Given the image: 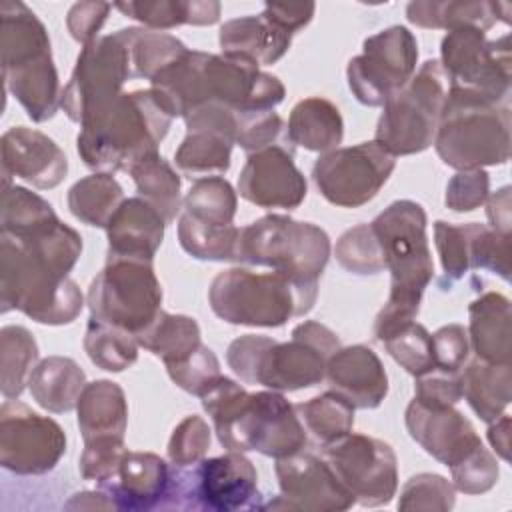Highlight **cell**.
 Here are the masks:
<instances>
[{
  "label": "cell",
  "mask_w": 512,
  "mask_h": 512,
  "mask_svg": "<svg viewBox=\"0 0 512 512\" xmlns=\"http://www.w3.org/2000/svg\"><path fill=\"white\" fill-rule=\"evenodd\" d=\"M82 254V236L62 220L30 230H0V304L40 324L78 318L84 296L68 276Z\"/></svg>",
  "instance_id": "6da1fadb"
},
{
  "label": "cell",
  "mask_w": 512,
  "mask_h": 512,
  "mask_svg": "<svg viewBox=\"0 0 512 512\" xmlns=\"http://www.w3.org/2000/svg\"><path fill=\"white\" fill-rule=\"evenodd\" d=\"M150 88L172 114L186 116L192 108L216 102L238 114L274 110L286 96L278 76L262 72L248 58L186 50L164 68Z\"/></svg>",
  "instance_id": "7a4b0ae2"
},
{
  "label": "cell",
  "mask_w": 512,
  "mask_h": 512,
  "mask_svg": "<svg viewBox=\"0 0 512 512\" xmlns=\"http://www.w3.org/2000/svg\"><path fill=\"white\" fill-rule=\"evenodd\" d=\"M200 400L226 450H256L280 460L302 452L308 442L296 406L282 392H246L232 378L218 376Z\"/></svg>",
  "instance_id": "3957f363"
},
{
  "label": "cell",
  "mask_w": 512,
  "mask_h": 512,
  "mask_svg": "<svg viewBox=\"0 0 512 512\" xmlns=\"http://www.w3.org/2000/svg\"><path fill=\"white\" fill-rule=\"evenodd\" d=\"M172 120L152 88L122 92L102 114L80 124L76 148L96 172H130L158 152Z\"/></svg>",
  "instance_id": "277c9868"
},
{
  "label": "cell",
  "mask_w": 512,
  "mask_h": 512,
  "mask_svg": "<svg viewBox=\"0 0 512 512\" xmlns=\"http://www.w3.org/2000/svg\"><path fill=\"white\" fill-rule=\"evenodd\" d=\"M340 348V338L328 326L306 320L292 330L288 342L262 334H244L230 342L226 362L246 384L276 392H294L324 380L328 358Z\"/></svg>",
  "instance_id": "5b68a950"
},
{
  "label": "cell",
  "mask_w": 512,
  "mask_h": 512,
  "mask_svg": "<svg viewBox=\"0 0 512 512\" xmlns=\"http://www.w3.org/2000/svg\"><path fill=\"white\" fill-rule=\"evenodd\" d=\"M434 148L440 160L454 170H484L510 158V104L494 102L484 94L452 86L446 94Z\"/></svg>",
  "instance_id": "8992f818"
},
{
  "label": "cell",
  "mask_w": 512,
  "mask_h": 512,
  "mask_svg": "<svg viewBox=\"0 0 512 512\" xmlns=\"http://www.w3.org/2000/svg\"><path fill=\"white\" fill-rule=\"evenodd\" d=\"M318 282H298L280 272L234 266L214 276L208 288L212 312L236 326L278 328L312 310Z\"/></svg>",
  "instance_id": "52a82bcc"
},
{
  "label": "cell",
  "mask_w": 512,
  "mask_h": 512,
  "mask_svg": "<svg viewBox=\"0 0 512 512\" xmlns=\"http://www.w3.org/2000/svg\"><path fill=\"white\" fill-rule=\"evenodd\" d=\"M330 252V238L320 226L268 214L240 228L236 262L266 266L298 282H318Z\"/></svg>",
  "instance_id": "ba28073f"
},
{
  "label": "cell",
  "mask_w": 512,
  "mask_h": 512,
  "mask_svg": "<svg viewBox=\"0 0 512 512\" xmlns=\"http://www.w3.org/2000/svg\"><path fill=\"white\" fill-rule=\"evenodd\" d=\"M450 80L438 60H426L418 72L390 96L378 118L374 140L392 156L424 152L434 144Z\"/></svg>",
  "instance_id": "9c48e42d"
},
{
  "label": "cell",
  "mask_w": 512,
  "mask_h": 512,
  "mask_svg": "<svg viewBox=\"0 0 512 512\" xmlns=\"http://www.w3.org/2000/svg\"><path fill=\"white\" fill-rule=\"evenodd\" d=\"M390 272V300L422 304L434 278V262L426 236V212L414 200H396L372 222Z\"/></svg>",
  "instance_id": "30bf717a"
},
{
  "label": "cell",
  "mask_w": 512,
  "mask_h": 512,
  "mask_svg": "<svg viewBox=\"0 0 512 512\" xmlns=\"http://www.w3.org/2000/svg\"><path fill=\"white\" fill-rule=\"evenodd\" d=\"M86 304L92 318L136 336L162 310V286L152 262L106 258L90 282Z\"/></svg>",
  "instance_id": "8fae6325"
},
{
  "label": "cell",
  "mask_w": 512,
  "mask_h": 512,
  "mask_svg": "<svg viewBox=\"0 0 512 512\" xmlns=\"http://www.w3.org/2000/svg\"><path fill=\"white\" fill-rule=\"evenodd\" d=\"M438 62L452 86L472 88L494 102L508 104L512 80L508 34L486 40L484 30L458 26L442 38Z\"/></svg>",
  "instance_id": "7c38bea8"
},
{
  "label": "cell",
  "mask_w": 512,
  "mask_h": 512,
  "mask_svg": "<svg viewBox=\"0 0 512 512\" xmlns=\"http://www.w3.org/2000/svg\"><path fill=\"white\" fill-rule=\"evenodd\" d=\"M130 76L126 48L118 34L98 36L82 46L68 84L62 88L60 108L72 122H86L102 114L120 94Z\"/></svg>",
  "instance_id": "4fadbf2b"
},
{
  "label": "cell",
  "mask_w": 512,
  "mask_h": 512,
  "mask_svg": "<svg viewBox=\"0 0 512 512\" xmlns=\"http://www.w3.org/2000/svg\"><path fill=\"white\" fill-rule=\"evenodd\" d=\"M418 42L406 26H390L362 44L346 66L348 88L364 106H384L416 72Z\"/></svg>",
  "instance_id": "5bb4252c"
},
{
  "label": "cell",
  "mask_w": 512,
  "mask_h": 512,
  "mask_svg": "<svg viewBox=\"0 0 512 512\" xmlns=\"http://www.w3.org/2000/svg\"><path fill=\"white\" fill-rule=\"evenodd\" d=\"M396 156L376 140L320 154L312 168L318 192L334 206L360 208L388 182Z\"/></svg>",
  "instance_id": "9a60e30c"
},
{
  "label": "cell",
  "mask_w": 512,
  "mask_h": 512,
  "mask_svg": "<svg viewBox=\"0 0 512 512\" xmlns=\"http://www.w3.org/2000/svg\"><path fill=\"white\" fill-rule=\"evenodd\" d=\"M340 484L362 506L388 504L398 490V460L392 446L366 434H346L322 446Z\"/></svg>",
  "instance_id": "2e32d148"
},
{
  "label": "cell",
  "mask_w": 512,
  "mask_h": 512,
  "mask_svg": "<svg viewBox=\"0 0 512 512\" xmlns=\"http://www.w3.org/2000/svg\"><path fill=\"white\" fill-rule=\"evenodd\" d=\"M66 452L60 424L40 416L18 400L4 398L0 406V464L20 476L50 472Z\"/></svg>",
  "instance_id": "e0dca14e"
},
{
  "label": "cell",
  "mask_w": 512,
  "mask_h": 512,
  "mask_svg": "<svg viewBox=\"0 0 512 512\" xmlns=\"http://www.w3.org/2000/svg\"><path fill=\"white\" fill-rule=\"evenodd\" d=\"M184 122L186 136L174 152L176 168L194 180L226 172L236 144L238 114L222 104L208 102L192 108Z\"/></svg>",
  "instance_id": "ac0fdd59"
},
{
  "label": "cell",
  "mask_w": 512,
  "mask_h": 512,
  "mask_svg": "<svg viewBox=\"0 0 512 512\" xmlns=\"http://www.w3.org/2000/svg\"><path fill=\"white\" fill-rule=\"evenodd\" d=\"M274 472L280 496L264 508L332 512L348 510L356 504L322 456L298 452L276 460Z\"/></svg>",
  "instance_id": "d6986e66"
},
{
  "label": "cell",
  "mask_w": 512,
  "mask_h": 512,
  "mask_svg": "<svg viewBox=\"0 0 512 512\" xmlns=\"http://www.w3.org/2000/svg\"><path fill=\"white\" fill-rule=\"evenodd\" d=\"M238 192L258 208H298L308 192L304 174L294 164L292 146H268L246 158Z\"/></svg>",
  "instance_id": "ffe728a7"
},
{
  "label": "cell",
  "mask_w": 512,
  "mask_h": 512,
  "mask_svg": "<svg viewBox=\"0 0 512 512\" xmlns=\"http://www.w3.org/2000/svg\"><path fill=\"white\" fill-rule=\"evenodd\" d=\"M196 510L234 512L258 508V474L244 452L202 458L190 466Z\"/></svg>",
  "instance_id": "44dd1931"
},
{
  "label": "cell",
  "mask_w": 512,
  "mask_h": 512,
  "mask_svg": "<svg viewBox=\"0 0 512 512\" xmlns=\"http://www.w3.org/2000/svg\"><path fill=\"white\" fill-rule=\"evenodd\" d=\"M404 422L412 440L448 468L482 444L472 422L454 406L426 404L414 398L406 408Z\"/></svg>",
  "instance_id": "7402d4cb"
},
{
  "label": "cell",
  "mask_w": 512,
  "mask_h": 512,
  "mask_svg": "<svg viewBox=\"0 0 512 512\" xmlns=\"http://www.w3.org/2000/svg\"><path fill=\"white\" fill-rule=\"evenodd\" d=\"M0 152L4 186H10V178L16 176L48 190L56 188L68 174V158L62 148L44 132L28 126L8 128L2 134Z\"/></svg>",
  "instance_id": "603a6c76"
},
{
  "label": "cell",
  "mask_w": 512,
  "mask_h": 512,
  "mask_svg": "<svg viewBox=\"0 0 512 512\" xmlns=\"http://www.w3.org/2000/svg\"><path fill=\"white\" fill-rule=\"evenodd\" d=\"M328 386L354 408H378L388 394V374L378 354L364 346H340L326 364Z\"/></svg>",
  "instance_id": "cb8c5ba5"
},
{
  "label": "cell",
  "mask_w": 512,
  "mask_h": 512,
  "mask_svg": "<svg viewBox=\"0 0 512 512\" xmlns=\"http://www.w3.org/2000/svg\"><path fill=\"white\" fill-rule=\"evenodd\" d=\"M172 466L154 452H126L116 478L104 486L116 510L142 512L160 508L168 486Z\"/></svg>",
  "instance_id": "d4e9b609"
},
{
  "label": "cell",
  "mask_w": 512,
  "mask_h": 512,
  "mask_svg": "<svg viewBox=\"0 0 512 512\" xmlns=\"http://www.w3.org/2000/svg\"><path fill=\"white\" fill-rule=\"evenodd\" d=\"M166 220L144 198H124L106 226L108 258L152 262L164 238Z\"/></svg>",
  "instance_id": "484cf974"
},
{
  "label": "cell",
  "mask_w": 512,
  "mask_h": 512,
  "mask_svg": "<svg viewBox=\"0 0 512 512\" xmlns=\"http://www.w3.org/2000/svg\"><path fill=\"white\" fill-rule=\"evenodd\" d=\"M2 78L32 122H46L58 112L62 90L52 52L2 68Z\"/></svg>",
  "instance_id": "4316f807"
},
{
  "label": "cell",
  "mask_w": 512,
  "mask_h": 512,
  "mask_svg": "<svg viewBox=\"0 0 512 512\" xmlns=\"http://www.w3.org/2000/svg\"><path fill=\"white\" fill-rule=\"evenodd\" d=\"M468 342L476 358L490 364H510V300L500 292H484L468 306Z\"/></svg>",
  "instance_id": "83f0119b"
},
{
  "label": "cell",
  "mask_w": 512,
  "mask_h": 512,
  "mask_svg": "<svg viewBox=\"0 0 512 512\" xmlns=\"http://www.w3.org/2000/svg\"><path fill=\"white\" fill-rule=\"evenodd\" d=\"M222 54L242 56L258 66L278 62L292 44V34L270 22L264 14L242 16L220 26Z\"/></svg>",
  "instance_id": "f1b7e54d"
},
{
  "label": "cell",
  "mask_w": 512,
  "mask_h": 512,
  "mask_svg": "<svg viewBox=\"0 0 512 512\" xmlns=\"http://www.w3.org/2000/svg\"><path fill=\"white\" fill-rule=\"evenodd\" d=\"M78 428L84 442L94 438H124L128 426V404L124 390L112 380L86 384L76 404Z\"/></svg>",
  "instance_id": "f546056e"
},
{
  "label": "cell",
  "mask_w": 512,
  "mask_h": 512,
  "mask_svg": "<svg viewBox=\"0 0 512 512\" xmlns=\"http://www.w3.org/2000/svg\"><path fill=\"white\" fill-rule=\"evenodd\" d=\"M286 134L290 144L310 152L326 154L336 150L344 138V120L336 104L312 96L300 100L288 118Z\"/></svg>",
  "instance_id": "4dcf8cb0"
},
{
  "label": "cell",
  "mask_w": 512,
  "mask_h": 512,
  "mask_svg": "<svg viewBox=\"0 0 512 512\" xmlns=\"http://www.w3.org/2000/svg\"><path fill=\"white\" fill-rule=\"evenodd\" d=\"M84 388V370L66 356H48L40 360L28 380V390L36 404L54 414L74 410Z\"/></svg>",
  "instance_id": "1f68e13d"
},
{
  "label": "cell",
  "mask_w": 512,
  "mask_h": 512,
  "mask_svg": "<svg viewBox=\"0 0 512 512\" xmlns=\"http://www.w3.org/2000/svg\"><path fill=\"white\" fill-rule=\"evenodd\" d=\"M462 398L484 422H492L502 416L512 396L510 364H490L480 358L472 360L460 372Z\"/></svg>",
  "instance_id": "d6a6232c"
},
{
  "label": "cell",
  "mask_w": 512,
  "mask_h": 512,
  "mask_svg": "<svg viewBox=\"0 0 512 512\" xmlns=\"http://www.w3.org/2000/svg\"><path fill=\"white\" fill-rule=\"evenodd\" d=\"M124 16L138 20L150 30H170L182 24L210 26L220 18V4L212 0H156V2H118Z\"/></svg>",
  "instance_id": "836d02e7"
},
{
  "label": "cell",
  "mask_w": 512,
  "mask_h": 512,
  "mask_svg": "<svg viewBox=\"0 0 512 512\" xmlns=\"http://www.w3.org/2000/svg\"><path fill=\"white\" fill-rule=\"evenodd\" d=\"M134 338L142 348L158 356L164 366L186 360L202 344L200 326L194 318L164 310Z\"/></svg>",
  "instance_id": "e575fe53"
},
{
  "label": "cell",
  "mask_w": 512,
  "mask_h": 512,
  "mask_svg": "<svg viewBox=\"0 0 512 512\" xmlns=\"http://www.w3.org/2000/svg\"><path fill=\"white\" fill-rule=\"evenodd\" d=\"M116 34L126 48L132 78L154 80L188 50L176 36L150 28H122Z\"/></svg>",
  "instance_id": "d590c367"
},
{
  "label": "cell",
  "mask_w": 512,
  "mask_h": 512,
  "mask_svg": "<svg viewBox=\"0 0 512 512\" xmlns=\"http://www.w3.org/2000/svg\"><path fill=\"white\" fill-rule=\"evenodd\" d=\"M66 202L72 216L80 222L106 228L124 202V190L112 174L94 172L72 184Z\"/></svg>",
  "instance_id": "8d00e7d4"
},
{
  "label": "cell",
  "mask_w": 512,
  "mask_h": 512,
  "mask_svg": "<svg viewBox=\"0 0 512 512\" xmlns=\"http://www.w3.org/2000/svg\"><path fill=\"white\" fill-rule=\"evenodd\" d=\"M406 18L410 24L428 30L476 26L486 32L498 22L494 2H410L406 6Z\"/></svg>",
  "instance_id": "74e56055"
},
{
  "label": "cell",
  "mask_w": 512,
  "mask_h": 512,
  "mask_svg": "<svg viewBox=\"0 0 512 512\" xmlns=\"http://www.w3.org/2000/svg\"><path fill=\"white\" fill-rule=\"evenodd\" d=\"M130 176L136 184V190L140 198H144L150 206H154L166 224L174 222L176 216L182 210V194H180V176L178 172L170 166L168 160L160 156V152L144 158L138 162L132 170Z\"/></svg>",
  "instance_id": "f35d334b"
},
{
  "label": "cell",
  "mask_w": 512,
  "mask_h": 512,
  "mask_svg": "<svg viewBox=\"0 0 512 512\" xmlns=\"http://www.w3.org/2000/svg\"><path fill=\"white\" fill-rule=\"evenodd\" d=\"M38 364V344L28 328L4 326L0 330V390L2 396L12 400L18 398L32 370Z\"/></svg>",
  "instance_id": "ab89813d"
},
{
  "label": "cell",
  "mask_w": 512,
  "mask_h": 512,
  "mask_svg": "<svg viewBox=\"0 0 512 512\" xmlns=\"http://www.w3.org/2000/svg\"><path fill=\"white\" fill-rule=\"evenodd\" d=\"M294 406L306 432L322 446L352 432L356 408L332 390Z\"/></svg>",
  "instance_id": "60d3db41"
},
{
  "label": "cell",
  "mask_w": 512,
  "mask_h": 512,
  "mask_svg": "<svg viewBox=\"0 0 512 512\" xmlns=\"http://www.w3.org/2000/svg\"><path fill=\"white\" fill-rule=\"evenodd\" d=\"M138 348L134 334L90 316L84 332V350L98 368L122 372L138 360Z\"/></svg>",
  "instance_id": "b9f144b4"
},
{
  "label": "cell",
  "mask_w": 512,
  "mask_h": 512,
  "mask_svg": "<svg viewBox=\"0 0 512 512\" xmlns=\"http://www.w3.org/2000/svg\"><path fill=\"white\" fill-rule=\"evenodd\" d=\"M240 228L234 224L214 226L204 224L188 214H180L178 218V242L186 254L196 260H236Z\"/></svg>",
  "instance_id": "7bdbcfd3"
},
{
  "label": "cell",
  "mask_w": 512,
  "mask_h": 512,
  "mask_svg": "<svg viewBox=\"0 0 512 512\" xmlns=\"http://www.w3.org/2000/svg\"><path fill=\"white\" fill-rule=\"evenodd\" d=\"M182 212L214 226L234 224L238 196L232 184L222 176H204L194 180L184 196Z\"/></svg>",
  "instance_id": "ee69618b"
},
{
  "label": "cell",
  "mask_w": 512,
  "mask_h": 512,
  "mask_svg": "<svg viewBox=\"0 0 512 512\" xmlns=\"http://www.w3.org/2000/svg\"><path fill=\"white\" fill-rule=\"evenodd\" d=\"M52 204L24 186H2V210L0 230L2 232H30L48 224L58 222Z\"/></svg>",
  "instance_id": "f6af8a7d"
},
{
  "label": "cell",
  "mask_w": 512,
  "mask_h": 512,
  "mask_svg": "<svg viewBox=\"0 0 512 512\" xmlns=\"http://www.w3.org/2000/svg\"><path fill=\"white\" fill-rule=\"evenodd\" d=\"M336 262L352 274L368 276L386 270L384 252L372 224H358L346 230L334 246Z\"/></svg>",
  "instance_id": "bcb514c9"
},
{
  "label": "cell",
  "mask_w": 512,
  "mask_h": 512,
  "mask_svg": "<svg viewBox=\"0 0 512 512\" xmlns=\"http://www.w3.org/2000/svg\"><path fill=\"white\" fill-rule=\"evenodd\" d=\"M468 236L470 270H486L510 280V234H500L486 224H464Z\"/></svg>",
  "instance_id": "7dc6e473"
},
{
  "label": "cell",
  "mask_w": 512,
  "mask_h": 512,
  "mask_svg": "<svg viewBox=\"0 0 512 512\" xmlns=\"http://www.w3.org/2000/svg\"><path fill=\"white\" fill-rule=\"evenodd\" d=\"M386 352L414 378L434 372L432 334L418 322H410L382 342Z\"/></svg>",
  "instance_id": "c3c4849f"
},
{
  "label": "cell",
  "mask_w": 512,
  "mask_h": 512,
  "mask_svg": "<svg viewBox=\"0 0 512 512\" xmlns=\"http://www.w3.org/2000/svg\"><path fill=\"white\" fill-rule=\"evenodd\" d=\"M456 488L440 474L420 472L414 474L400 490L398 510H438L448 512L454 508Z\"/></svg>",
  "instance_id": "681fc988"
},
{
  "label": "cell",
  "mask_w": 512,
  "mask_h": 512,
  "mask_svg": "<svg viewBox=\"0 0 512 512\" xmlns=\"http://www.w3.org/2000/svg\"><path fill=\"white\" fill-rule=\"evenodd\" d=\"M236 144L246 154L264 150L268 146H292L286 134V124L274 110L238 114Z\"/></svg>",
  "instance_id": "f907efd6"
},
{
  "label": "cell",
  "mask_w": 512,
  "mask_h": 512,
  "mask_svg": "<svg viewBox=\"0 0 512 512\" xmlns=\"http://www.w3.org/2000/svg\"><path fill=\"white\" fill-rule=\"evenodd\" d=\"M128 452L124 446V438H94L84 442V450L80 456V476L84 480H92L98 486L112 482L120 470L122 458Z\"/></svg>",
  "instance_id": "816d5d0a"
},
{
  "label": "cell",
  "mask_w": 512,
  "mask_h": 512,
  "mask_svg": "<svg viewBox=\"0 0 512 512\" xmlns=\"http://www.w3.org/2000/svg\"><path fill=\"white\" fill-rule=\"evenodd\" d=\"M434 244L440 256L444 282L452 286L456 280L470 272L468 262V236L464 224H450L444 220L434 222Z\"/></svg>",
  "instance_id": "f5cc1de1"
},
{
  "label": "cell",
  "mask_w": 512,
  "mask_h": 512,
  "mask_svg": "<svg viewBox=\"0 0 512 512\" xmlns=\"http://www.w3.org/2000/svg\"><path fill=\"white\" fill-rule=\"evenodd\" d=\"M166 372L178 388L198 398L218 376H222L216 354L204 344H200L198 350H194L186 360L168 364Z\"/></svg>",
  "instance_id": "db71d44e"
},
{
  "label": "cell",
  "mask_w": 512,
  "mask_h": 512,
  "mask_svg": "<svg viewBox=\"0 0 512 512\" xmlns=\"http://www.w3.org/2000/svg\"><path fill=\"white\" fill-rule=\"evenodd\" d=\"M452 484L464 494H484L498 482L500 468L496 456L480 444L472 454H468L458 464L450 466Z\"/></svg>",
  "instance_id": "11a10c76"
},
{
  "label": "cell",
  "mask_w": 512,
  "mask_h": 512,
  "mask_svg": "<svg viewBox=\"0 0 512 512\" xmlns=\"http://www.w3.org/2000/svg\"><path fill=\"white\" fill-rule=\"evenodd\" d=\"M210 448V428L204 418L186 416L168 440V460L174 466H192L200 462Z\"/></svg>",
  "instance_id": "9f6ffc18"
},
{
  "label": "cell",
  "mask_w": 512,
  "mask_h": 512,
  "mask_svg": "<svg viewBox=\"0 0 512 512\" xmlns=\"http://www.w3.org/2000/svg\"><path fill=\"white\" fill-rule=\"evenodd\" d=\"M490 176L486 170H460L446 184L444 202L454 212H472L486 202Z\"/></svg>",
  "instance_id": "6f0895ef"
},
{
  "label": "cell",
  "mask_w": 512,
  "mask_h": 512,
  "mask_svg": "<svg viewBox=\"0 0 512 512\" xmlns=\"http://www.w3.org/2000/svg\"><path fill=\"white\" fill-rule=\"evenodd\" d=\"M470 354L468 332L460 324H446L432 334L434 370L460 374Z\"/></svg>",
  "instance_id": "680465c9"
},
{
  "label": "cell",
  "mask_w": 512,
  "mask_h": 512,
  "mask_svg": "<svg viewBox=\"0 0 512 512\" xmlns=\"http://www.w3.org/2000/svg\"><path fill=\"white\" fill-rule=\"evenodd\" d=\"M114 6L108 2H78L68 10L66 26L70 36L82 46L98 38L100 28L104 26L110 10Z\"/></svg>",
  "instance_id": "91938a15"
},
{
  "label": "cell",
  "mask_w": 512,
  "mask_h": 512,
  "mask_svg": "<svg viewBox=\"0 0 512 512\" xmlns=\"http://www.w3.org/2000/svg\"><path fill=\"white\" fill-rule=\"evenodd\" d=\"M414 398L426 404L456 406L462 400L460 374H446V372L434 370L430 374L416 378Z\"/></svg>",
  "instance_id": "94428289"
},
{
  "label": "cell",
  "mask_w": 512,
  "mask_h": 512,
  "mask_svg": "<svg viewBox=\"0 0 512 512\" xmlns=\"http://www.w3.org/2000/svg\"><path fill=\"white\" fill-rule=\"evenodd\" d=\"M316 4L306 2V4H272L268 2L262 10V14L274 22L276 26H280L282 30H286L288 34H296L298 30H302L314 16Z\"/></svg>",
  "instance_id": "6125c7cd"
},
{
  "label": "cell",
  "mask_w": 512,
  "mask_h": 512,
  "mask_svg": "<svg viewBox=\"0 0 512 512\" xmlns=\"http://www.w3.org/2000/svg\"><path fill=\"white\" fill-rule=\"evenodd\" d=\"M486 216L490 222V228L500 232V234H510V186H504L500 190H496L494 194H488L486 198Z\"/></svg>",
  "instance_id": "be15d7a7"
},
{
  "label": "cell",
  "mask_w": 512,
  "mask_h": 512,
  "mask_svg": "<svg viewBox=\"0 0 512 512\" xmlns=\"http://www.w3.org/2000/svg\"><path fill=\"white\" fill-rule=\"evenodd\" d=\"M488 440L502 460H510V416L506 412L490 422Z\"/></svg>",
  "instance_id": "e7e4bbea"
},
{
  "label": "cell",
  "mask_w": 512,
  "mask_h": 512,
  "mask_svg": "<svg viewBox=\"0 0 512 512\" xmlns=\"http://www.w3.org/2000/svg\"><path fill=\"white\" fill-rule=\"evenodd\" d=\"M66 508H104V510H116L112 498L108 496L106 490H98V492H80L74 494V498L66 504Z\"/></svg>",
  "instance_id": "03108f58"
}]
</instances>
